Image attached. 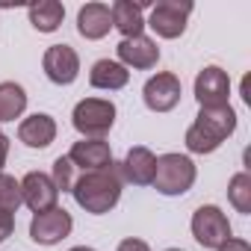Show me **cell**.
Returning <instances> with one entry per match:
<instances>
[{
	"mask_svg": "<svg viewBox=\"0 0 251 251\" xmlns=\"http://www.w3.org/2000/svg\"><path fill=\"white\" fill-rule=\"evenodd\" d=\"M230 98V77L219 65H207L195 77V100L198 106H225Z\"/></svg>",
	"mask_w": 251,
	"mask_h": 251,
	"instance_id": "10",
	"label": "cell"
},
{
	"mask_svg": "<svg viewBox=\"0 0 251 251\" xmlns=\"http://www.w3.org/2000/svg\"><path fill=\"white\" fill-rule=\"evenodd\" d=\"M115 53H118L115 62H121L127 71H130V68L148 71V68H154V65L160 62V48H157V42L148 39L145 33L136 36V39H121L118 48H115Z\"/></svg>",
	"mask_w": 251,
	"mask_h": 251,
	"instance_id": "11",
	"label": "cell"
},
{
	"mask_svg": "<svg viewBox=\"0 0 251 251\" xmlns=\"http://www.w3.org/2000/svg\"><path fill=\"white\" fill-rule=\"evenodd\" d=\"M6 157H9V136L0 130V172H3V166H6Z\"/></svg>",
	"mask_w": 251,
	"mask_h": 251,
	"instance_id": "27",
	"label": "cell"
},
{
	"mask_svg": "<svg viewBox=\"0 0 251 251\" xmlns=\"http://www.w3.org/2000/svg\"><path fill=\"white\" fill-rule=\"evenodd\" d=\"M180 95H183L180 77L172 74V71H157L142 86V100L151 112H172L180 103Z\"/></svg>",
	"mask_w": 251,
	"mask_h": 251,
	"instance_id": "7",
	"label": "cell"
},
{
	"mask_svg": "<svg viewBox=\"0 0 251 251\" xmlns=\"http://www.w3.org/2000/svg\"><path fill=\"white\" fill-rule=\"evenodd\" d=\"M118 251H151V248H148L145 239H133L130 236V239H121L118 242Z\"/></svg>",
	"mask_w": 251,
	"mask_h": 251,
	"instance_id": "25",
	"label": "cell"
},
{
	"mask_svg": "<svg viewBox=\"0 0 251 251\" xmlns=\"http://www.w3.org/2000/svg\"><path fill=\"white\" fill-rule=\"evenodd\" d=\"M189 227H192L195 242H198L201 248H213V251H219V248L233 236L227 216H225L222 207H216V204H201V207L192 213V225H189Z\"/></svg>",
	"mask_w": 251,
	"mask_h": 251,
	"instance_id": "5",
	"label": "cell"
},
{
	"mask_svg": "<svg viewBox=\"0 0 251 251\" xmlns=\"http://www.w3.org/2000/svg\"><path fill=\"white\" fill-rule=\"evenodd\" d=\"M12 230H15V216H12V213H6V210H0V242L9 239V236H12Z\"/></svg>",
	"mask_w": 251,
	"mask_h": 251,
	"instance_id": "24",
	"label": "cell"
},
{
	"mask_svg": "<svg viewBox=\"0 0 251 251\" xmlns=\"http://www.w3.org/2000/svg\"><path fill=\"white\" fill-rule=\"evenodd\" d=\"M24 204V195H21V180H15L12 175L0 172V210L6 213H18V207Z\"/></svg>",
	"mask_w": 251,
	"mask_h": 251,
	"instance_id": "22",
	"label": "cell"
},
{
	"mask_svg": "<svg viewBox=\"0 0 251 251\" xmlns=\"http://www.w3.org/2000/svg\"><path fill=\"white\" fill-rule=\"evenodd\" d=\"M127 80H130V71L115 59H98L89 71V83L103 92H118L127 86Z\"/></svg>",
	"mask_w": 251,
	"mask_h": 251,
	"instance_id": "18",
	"label": "cell"
},
{
	"mask_svg": "<svg viewBox=\"0 0 251 251\" xmlns=\"http://www.w3.org/2000/svg\"><path fill=\"white\" fill-rule=\"evenodd\" d=\"M236 130V109L230 103L225 106H201L198 118L186 130V151L189 154H213L227 142Z\"/></svg>",
	"mask_w": 251,
	"mask_h": 251,
	"instance_id": "2",
	"label": "cell"
},
{
	"mask_svg": "<svg viewBox=\"0 0 251 251\" xmlns=\"http://www.w3.org/2000/svg\"><path fill=\"white\" fill-rule=\"evenodd\" d=\"M18 139H21L27 148H36V151L48 148V145L56 139V121H53V115H48V112H33V115H27V118L18 124Z\"/></svg>",
	"mask_w": 251,
	"mask_h": 251,
	"instance_id": "16",
	"label": "cell"
},
{
	"mask_svg": "<svg viewBox=\"0 0 251 251\" xmlns=\"http://www.w3.org/2000/svg\"><path fill=\"white\" fill-rule=\"evenodd\" d=\"M68 251H95V248H89V245H74V248H68Z\"/></svg>",
	"mask_w": 251,
	"mask_h": 251,
	"instance_id": "28",
	"label": "cell"
},
{
	"mask_svg": "<svg viewBox=\"0 0 251 251\" xmlns=\"http://www.w3.org/2000/svg\"><path fill=\"white\" fill-rule=\"evenodd\" d=\"M145 6H148V0H139V3H133V0H115V3L109 6L112 27L121 33V39H136V36H142V30H145L142 9Z\"/></svg>",
	"mask_w": 251,
	"mask_h": 251,
	"instance_id": "15",
	"label": "cell"
},
{
	"mask_svg": "<svg viewBox=\"0 0 251 251\" xmlns=\"http://www.w3.org/2000/svg\"><path fill=\"white\" fill-rule=\"evenodd\" d=\"M112 30V15L106 3H86L77 12V33L86 42H100Z\"/></svg>",
	"mask_w": 251,
	"mask_h": 251,
	"instance_id": "17",
	"label": "cell"
},
{
	"mask_svg": "<svg viewBox=\"0 0 251 251\" xmlns=\"http://www.w3.org/2000/svg\"><path fill=\"white\" fill-rule=\"evenodd\" d=\"M24 109H27V92H24V86L15 83V80H3V83H0V124L21 118Z\"/></svg>",
	"mask_w": 251,
	"mask_h": 251,
	"instance_id": "20",
	"label": "cell"
},
{
	"mask_svg": "<svg viewBox=\"0 0 251 251\" xmlns=\"http://www.w3.org/2000/svg\"><path fill=\"white\" fill-rule=\"evenodd\" d=\"M154 169H157V157H154V151L145 148V145L130 148L127 154H124V160L118 163L121 180H124V183H133V186H151Z\"/></svg>",
	"mask_w": 251,
	"mask_h": 251,
	"instance_id": "13",
	"label": "cell"
},
{
	"mask_svg": "<svg viewBox=\"0 0 251 251\" xmlns=\"http://www.w3.org/2000/svg\"><path fill=\"white\" fill-rule=\"evenodd\" d=\"M227 201L233 204L236 213L248 216L251 213V175L248 172H236L227 183Z\"/></svg>",
	"mask_w": 251,
	"mask_h": 251,
	"instance_id": "21",
	"label": "cell"
},
{
	"mask_svg": "<svg viewBox=\"0 0 251 251\" xmlns=\"http://www.w3.org/2000/svg\"><path fill=\"white\" fill-rule=\"evenodd\" d=\"M121 186H124V180H121L118 163H109L106 169L83 172L74 180L71 195H74L80 210H86L92 216H103V213H109L121 201Z\"/></svg>",
	"mask_w": 251,
	"mask_h": 251,
	"instance_id": "1",
	"label": "cell"
},
{
	"mask_svg": "<svg viewBox=\"0 0 251 251\" xmlns=\"http://www.w3.org/2000/svg\"><path fill=\"white\" fill-rule=\"evenodd\" d=\"M65 157L80 172H98V169H106L112 163V148L103 139H80L71 145V151Z\"/></svg>",
	"mask_w": 251,
	"mask_h": 251,
	"instance_id": "14",
	"label": "cell"
},
{
	"mask_svg": "<svg viewBox=\"0 0 251 251\" xmlns=\"http://www.w3.org/2000/svg\"><path fill=\"white\" fill-rule=\"evenodd\" d=\"M27 15H30V24L39 33H56L59 24L65 21V6L59 0H39V3H33L27 9Z\"/></svg>",
	"mask_w": 251,
	"mask_h": 251,
	"instance_id": "19",
	"label": "cell"
},
{
	"mask_svg": "<svg viewBox=\"0 0 251 251\" xmlns=\"http://www.w3.org/2000/svg\"><path fill=\"white\" fill-rule=\"evenodd\" d=\"M219 251H251V245H248L245 239H239V236H230Z\"/></svg>",
	"mask_w": 251,
	"mask_h": 251,
	"instance_id": "26",
	"label": "cell"
},
{
	"mask_svg": "<svg viewBox=\"0 0 251 251\" xmlns=\"http://www.w3.org/2000/svg\"><path fill=\"white\" fill-rule=\"evenodd\" d=\"M74 227V219L68 210L62 207H53V210H45V213H36L33 222H30V239L36 245H56L62 242Z\"/></svg>",
	"mask_w": 251,
	"mask_h": 251,
	"instance_id": "8",
	"label": "cell"
},
{
	"mask_svg": "<svg viewBox=\"0 0 251 251\" xmlns=\"http://www.w3.org/2000/svg\"><path fill=\"white\" fill-rule=\"evenodd\" d=\"M42 68L50 83L56 86H71L80 74V56L71 45H50L42 56Z\"/></svg>",
	"mask_w": 251,
	"mask_h": 251,
	"instance_id": "9",
	"label": "cell"
},
{
	"mask_svg": "<svg viewBox=\"0 0 251 251\" xmlns=\"http://www.w3.org/2000/svg\"><path fill=\"white\" fill-rule=\"evenodd\" d=\"M166 251H183V248H166Z\"/></svg>",
	"mask_w": 251,
	"mask_h": 251,
	"instance_id": "29",
	"label": "cell"
},
{
	"mask_svg": "<svg viewBox=\"0 0 251 251\" xmlns=\"http://www.w3.org/2000/svg\"><path fill=\"white\" fill-rule=\"evenodd\" d=\"M21 195H24V204H27L33 213L53 210L56 201H59V189L53 186L50 175H45V172H30V175H24V180H21Z\"/></svg>",
	"mask_w": 251,
	"mask_h": 251,
	"instance_id": "12",
	"label": "cell"
},
{
	"mask_svg": "<svg viewBox=\"0 0 251 251\" xmlns=\"http://www.w3.org/2000/svg\"><path fill=\"white\" fill-rule=\"evenodd\" d=\"M195 177H198V169H195V163L186 154H163V157H157V169H154L151 186L160 195L175 198V195H186L192 189Z\"/></svg>",
	"mask_w": 251,
	"mask_h": 251,
	"instance_id": "3",
	"label": "cell"
},
{
	"mask_svg": "<svg viewBox=\"0 0 251 251\" xmlns=\"http://www.w3.org/2000/svg\"><path fill=\"white\" fill-rule=\"evenodd\" d=\"M71 124L83 139H103L115 124V103L106 98H83L71 112Z\"/></svg>",
	"mask_w": 251,
	"mask_h": 251,
	"instance_id": "4",
	"label": "cell"
},
{
	"mask_svg": "<svg viewBox=\"0 0 251 251\" xmlns=\"http://www.w3.org/2000/svg\"><path fill=\"white\" fill-rule=\"evenodd\" d=\"M50 180H53V186H56L59 192H71V186H74L77 175H74V166H71V160H68V157H56V160H53Z\"/></svg>",
	"mask_w": 251,
	"mask_h": 251,
	"instance_id": "23",
	"label": "cell"
},
{
	"mask_svg": "<svg viewBox=\"0 0 251 251\" xmlns=\"http://www.w3.org/2000/svg\"><path fill=\"white\" fill-rule=\"evenodd\" d=\"M192 15L189 0H157L151 6V18L145 27H151L160 39H180L186 33V21Z\"/></svg>",
	"mask_w": 251,
	"mask_h": 251,
	"instance_id": "6",
	"label": "cell"
}]
</instances>
